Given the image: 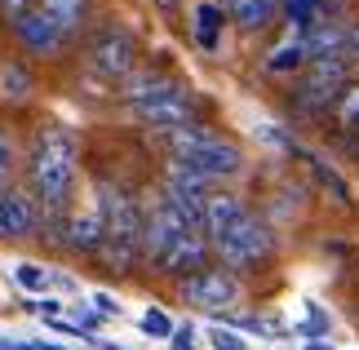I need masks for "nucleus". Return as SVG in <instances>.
I'll return each mask as SVG.
<instances>
[{
	"label": "nucleus",
	"mask_w": 359,
	"mask_h": 350,
	"mask_svg": "<svg viewBox=\"0 0 359 350\" xmlns=\"http://www.w3.org/2000/svg\"><path fill=\"white\" fill-rule=\"evenodd\" d=\"M209 248L231 266V271H262V266L275 257V231L244 204L240 213L209 240Z\"/></svg>",
	"instance_id": "39448f33"
},
{
	"label": "nucleus",
	"mask_w": 359,
	"mask_h": 350,
	"mask_svg": "<svg viewBox=\"0 0 359 350\" xmlns=\"http://www.w3.org/2000/svg\"><path fill=\"white\" fill-rule=\"evenodd\" d=\"M13 173H18V142H13V133L0 124V191L13 187Z\"/></svg>",
	"instance_id": "412c9836"
},
{
	"label": "nucleus",
	"mask_w": 359,
	"mask_h": 350,
	"mask_svg": "<svg viewBox=\"0 0 359 350\" xmlns=\"http://www.w3.org/2000/svg\"><path fill=\"white\" fill-rule=\"evenodd\" d=\"M177 297L200 306V311H217L231 315V306L240 302V284L231 279V271H217V266H204V271L177 279Z\"/></svg>",
	"instance_id": "6e6552de"
},
{
	"label": "nucleus",
	"mask_w": 359,
	"mask_h": 350,
	"mask_svg": "<svg viewBox=\"0 0 359 350\" xmlns=\"http://www.w3.org/2000/svg\"><path fill=\"white\" fill-rule=\"evenodd\" d=\"M222 9L240 32H262L275 22V0H222Z\"/></svg>",
	"instance_id": "f3484780"
},
{
	"label": "nucleus",
	"mask_w": 359,
	"mask_h": 350,
	"mask_svg": "<svg viewBox=\"0 0 359 350\" xmlns=\"http://www.w3.org/2000/svg\"><path fill=\"white\" fill-rule=\"evenodd\" d=\"M13 279H18L22 288H45V284H49V275L40 271L36 262H22V266H13Z\"/></svg>",
	"instance_id": "393cba45"
},
{
	"label": "nucleus",
	"mask_w": 359,
	"mask_h": 350,
	"mask_svg": "<svg viewBox=\"0 0 359 350\" xmlns=\"http://www.w3.org/2000/svg\"><path fill=\"white\" fill-rule=\"evenodd\" d=\"M89 346H93V350H124V346H111V342H98V337H89Z\"/></svg>",
	"instance_id": "2f4dec72"
},
{
	"label": "nucleus",
	"mask_w": 359,
	"mask_h": 350,
	"mask_svg": "<svg viewBox=\"0 0 359 350\" xmlns=\"http://www.w3.org/2000/svg\"><path fill=\"white\" fill-rule=\"evenodd\" d=\"M302 53H306V67L315 62H346V18L341 22H315L311 32H302Z\"/></svg>",
	"instance_id": "ddd939ff"
},
{
	"label": "nucleus",
	"mask_w": 359,
	"mask_h": 350,
	"mask_svg": "<svg viewBox=\"0 0 359 350\" xmlns=\"http://www.w3.org/2000/svg\"><path fill=\"white\" fill-rule=\"evenodd\" d=\"M137 328L151 332V337H160V342H173V332H177V324H173L164 311H147L142 319H137Z\"/></svg>",
	"instance_id": "4be33fe9"
},
{
	"label": "nucleus",
	"mask_w": 359,
	"mask_h": 350,
	"mask_svg": "<svg viewBox=\"0 0 359 350\" xmlns=\"http://www.w3.org/2000/svg\"><path fill=\"white\" fill-rule=\"evenodd\" d=\"M85 27H89V0H40L13 27V36L32 58H58Z\"/></svg>",
	"instance_id": "7ed1b4c3"
},
{
	"label": "nucleus",
	"mask_w": 359,
	"mask_h": 350,
	"mask_svg": "<svg viewBox=\"0 0 359 350\" xmlns=\"http://www.w3.org/2000/svg\"><path fill=\"white\" fill-rule=\"evenodd\" d=\"M58 227H62V235H58V244H62V248H72V253H80V257L102 253L107 231H102L98 208H76V213H67Z\"/></svg>",
	"instance_id": "9b49d317"
},
{
	"label": "nucleus",
	"mask_w": 359,
	"mask_h": 350,
	"mask_svg": "<svg viewBox=\"0 0 359 350\" xmlns=\"http://www.w3.org/2000/svg\"><path fill=\"white\" fill-rule=\"evenodd\" d=\"M89 311H98V315H120V302L111 297V292H93V297H89Z\"/></svg>",
	"instance_id": "cd10ccee"
},
{
	"label": "nucleus",
	"mask_w": 359,
	"mask_h": 350,
	"mask_svg": "<svg viewBox=\"0 0 359 350\" xmlns=\"http://www.w3.org/2000/svg\"><path fill=\"white\" fill-rule=\"evenodd\" d=\"M36 5H40V0H0V22H5L9 32H13V27H18Z\"/></svg>",
	"instance_id": "b1692460"
},
{
	"label": "nucleus",
	"mask_w": 359,
	"mask_h": 350,
	"mask_svg": "<svg viewBox=\"0 0 359 350\" xmlns=\"http://www.w3.org/2000/svg\"><path fill=\"white\" fill-rule=\"evenodd\" d=\"M76 169H80L76 133L58 120H40L32 129V142H27V191L45 208V222H53L72 204Z\"/></svg>",
	"instance_id": "f257e3e1"
},
{
	"label": "nucleus",
	"mask_w": 359,
	"mask_h": 350,
	"mask_svg": "<svg viewBox=\"0 0 359 350\" xmlns=\"http://www.w3.org/2000/svg\"><path fill=\"white\" fill-rule=\"evenodd\" d=\"M5 93L9 97H27V93H32V72H27V62H13L5 72Z\"/></svg>",
	"instance_id": "5701e85b"
},
{
	"label": "nucleus",
	"mask_w": 359,
	"mask_h": 350,
	"mask_svg": "<svg viewBox=\"0 0 359 350\" xmlns=\"http://www.w3.org/2000/svg\"><path fill=\"white\" fill-rule=\"evenodd\" d=\"M346 67L359 80V18H346Z\"/></svg>",
	"instance_id": "a878e982"
},
{
	"label": "nucleus",
	"mask_w": 359,
	"mask_h": 350,
	"mask_svg": "<svg viewBox=\"0 0 359 350\" xmlns=\"http://www.w3.org/2000/svg\"><path fill=\"white\" fill-rule=\"evenodd\" d=\"M204 337H209V346H213V350H248V346H244L231 328H209Z\"/></svg>",
	"instance_id": "bb28decb"
},
{
	"label": "nucleus",
	"mask_w": 359,
	"mask_h": 350,
	"mask_svg": "<svg viewBox=\"0 0 359 350\" xmlns=\"http://www.w3.org/2000/svg\"><path fill=\"white\" fill-rule=\"evenodd\" d=\"M222 22H226V9L217 5V0H196V5H191V40H196L204 53H213L222 45Z\"/></svg>",
	"instance_id": "2eb2a0df"
},
{
	"label": "nucleus",
	"mask_w": 359,
	"mask_h": 350,
	"mask_svg": "<svg viewBox=\"0 0 359 350\" xmlns=\"http://www.w3.org/2000/svg\"><path fill=\"white\" fill-rule=\"evenodd\" d=\"M45 231V208L27 187L0 191V240H32Z\"/></svg>",
	"instance_id": "1a4fd4ad"
},
{
	"label": "nucleus",
	"mask_w": 359,
	"mask_h": 350,
	"mask_svg": "<svg viewBox=\"0 0 359 350\" xmlns=\"http://www.w3.org/2000/svg\"><path fill=\"white\" fill-rule=\"evenodd\" d=\"M129 111H133L137 124H147V129H164V133L182 129V124H200V116H196V97H191L187 89H173V93H164V97L137 102V107H129Z\"/></svg>",
	"instance_id": "9d476101"
},
{
	"label": "nucleus",
	"mask_w": 359,
	"mask_h": 350,
	"mask_svg": "<svg viewBox=\"0 0 359 350\" xmlns=\"http://www.w3.org/2000/svg\"><path fill=\"white\" fill-rule=\"evenodd\" d=\"M0 350H40L36 342H9V337H0Z\"/></svg>",
	"instance_id": "c756f323"
},
{
	"label": "nucleus",
	"mask_w": 359,
	"mask_h": 350,
	"mask_svg": "<svg viewBox=\"0 0 359 350\" xmlns=\"http://www.w3.org/2000/svg\"><path fill=\"white\" fill-rule=\"evenodd\" d=\"M151 5H156L160 13H177V5H182V0H151Z\"/></svg>",
	"instance_id": "7c9ffc66"
},
{
	"label": "nucleus",
	"mask_w": 359,
	"mask_h": 350,
	"mask_svg": "<svg viewBox=\"0 0 359 350\" xmlns=\"http://www.w3.org/2000/svg\"><path fill=\"white\" fill-rule=\"evenodd\" d=\"M333 124H337V129L346 133V137L359 133V80L337 97V107H333Z\"/></svg>",
	"instance_id": "6ab92c4d"
},
{
	"label": "nucleus",
	"mask_w": 359,
	"mask_h": 350,
	"mask_svg": "<svg viewBox=\"0 0 359 350\" xmlns=\"http://www.w3.org/2000/svg\"><path fill=\"white\" fill-rule=\"evenodd\" d=\"M306 350H328V346H320V342H315V346H311V342H306Z\"/></svg>",
	"instance_id": "473e14b6"
},
{
	"label": "nucleus",
	"mask_w": 359,
	"mask_h": 350,
	"mask_svg": "<svg viewBox=\"0 0 359 350\" xmlns=\"http://www.w3.org/2000/svg\"><path fill=\"white\" fill-rule=\"evenodd\" d=\"M311 164V173H315V182H320V187H324V195H328V200H333V204H351V187H346V182H341L333 169H328V164L324 160H306Z\"/></svg>",
	"instance_id": "aec40b11"
},
{
	"label": "nucleus",
	"mask_w": 359,
	"mask_h": 350,
	"mask_svg": "<svg viewBox=\"0 0 359 350\" xmlns=\"http://www.w3.org/2000/svg\"><path fill=\"white\" fill-rule=\"evenodd\" d=\"M173 89H182V85H177V80H169L164 72H142V67H137V72H133L129 80H124V102L137 107V102L164 97V93H173Z\"/></svg>",
	"instance_id": "dca6fc26"
},
{
	"label": "nucleus",
	"mask_w": 359,
	"mask_h": 350,
	"mask_svg": "<svg viewBox=\"0 0 359 350\" xmlns=\"http://www.w3.org/2000/svg\"><path fill=\"white\" fill-rule=\"evenodd\" d=\"M187 231L191 227L173 213L169 204H164V195H156V200L142 208V262L151 266V271H160L164 257L177 248V240H182Z\"/></svg>",
	"instance_id": "0eeeda50"
},
{
	"label": "nucleus",
	"mask_w": 359,
	"mask_h": 350,
	"mask_svg": "<svg viewBox=\"0 0 359 350\" xmlns=\"http://www.w3.org/2000/svg\"><path fill=\"white\" fill-rule=\"evenodd\" d=\"M266 67L271 76H288V72H297V67H306V53H302V40H288V45H280V49H271L266 53Z\"/></svg>",
	"instance_id": "a211bd4d"
},
{
	"label": "nucleus",
	"mask_w": 359,
	"mask_h": 350,
	"mask_svg": "<svg viewBox=\"0 0 359 350\" xmlns=\"http://www.w3.org/2000/svg\"><path fill=\"white\" fill-rule=\"evenodd\" d=\"M191 337H196V328H191V324H177V332H173V350H196V346H191Z\"/></svg>",
	"instance_id": "c85d7f7f"
},
{
	"label": "nucleus",
	"mask_w": 359,
	"mask_h": 350,
	"mask_svg": "<svg viewBox=\"0 0 359 350\" xmlns=\"http://www.w3.org/2000/svg\"><path fill=\"white\" fill-rule=\"evenodd\" d=\"M346 89H341V85H324V80H302V85L288 93V111H293V120H302V124H306V120H333V107H337V97Z\"/></svg>",
	"instance_id": "f8f14e48"
},
{
	"label": "nucleus",
	"mask_w": 359,
	"mask_h": 350,
	"mask_svg": "<svg viewBox=\"0 0 359 350\" xmlns=\"http://www.w3.org/2000/svg\"><path fill=\"white\" fill-rule=\"evenodd\" d=\"M209 266V240H204L200 231H187L182 240H177V248L169 257H164L160 266V275H169V279H187V275H196Z\"/></svg>",
	"instance_id": "4468645a"
},
{
	"label": "nucleus",
	"mask_w": 359,
	"mask_h": 350,
	"mask_svg": "<svg viewBox=\"0 0 359 350\" xmlns=\"http://www.w3.org/2000/svg\"><path fill=\"white\" fill-rule=\"evenodd\" d=\"M98 217L107 231V244H102L107 271L129 275L142 262V204H137V195L116 187V182H102L98 187Z\"/></svg>",
	"instance_id": "f03ea898"
},
{
	"label": "nucleus",
	"mask_w": 359,
	"mask_h": 350,
	"mask_svg": "<svg viewBox=\"0 0 359 350\" xmlns=\"http://www.w3.org/2000/svg\"><path fill=\"white\" fill-rule=\"evenodd\" d=\"M137 58H142V40H137V32H129L124 22H98L85 36V67L93 76L129 80L137 72Z\"/></svg>",
	"instance_id": "423d86ee"
},
{
	"label": "nucleus",
	"mask_w": 359,
	"mask_h": 350,
	"mask_svg": "<svg viewBox=\"0 0 359 350\" xmlns=\"http://www.w3.org/2000/svg\"><path fill=\"white\" fill-rule=\"evenodd\" d=\"M164 147H169L177 169H191L209 182H226L244 169L240 147L231 137H222L217 129H209V124H182V129L164 133Z\"/></svg>",
	"instance_id": "20e7f679"
}]
</instances>
